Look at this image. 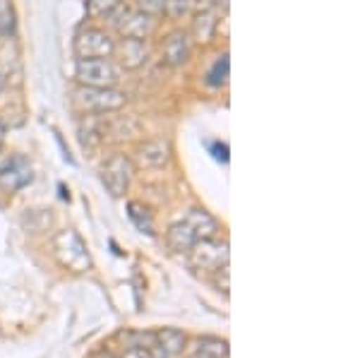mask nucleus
<instances>
[{
  "label": "nucleus",
  "instance_id": "f257e3e1",
  "mask_svg": "<svg viewBox=\"0 0 360 358\" xmlns=\"http://www.w3.org/2000/svg\"><path fill=\"white\" fill-rule=\"evenodd\" d=\"M217 231H219V224H217V219L209 215V212L190 210L183 222L173 224V226L168 229L166 243L171 250H176V252H188L197 241L214 238Z\"/></svg>",
  "mask_w": 360,
  "mask_h": 358
},
{
  "label": "nucleus",
  "instance_id": "f03ea898",
  "mask_svg": "<svg viewBox=\"0 0 360 358\" xmlns=\"http://www.w3.org/2000/svg\"><path fill=\"white\" fill-rule=\"evenodd\" d=\"M72 101L75 111L79 113H113L127 103V94L115 87H82L77 84L72 89Z\"/></svg>",
  "mask_w": 360,
  "mask_h": 358
},
{
  "label": "nucleus",
  "instance_id": "7ed1b4c3",
  "mask_svg": "<svg viewBox=\"0 0 360 358\" xmlns=\"http://www.w3.org/2000/svg\"><path fill=\"white\" fill-rule=\"evenodd\" d=\"M53 255L65 269L75 274H84L91 269V255L86 250V243L82 236L72 229L58 231L53 238Z\"/></svg>",
  "mask_w": 360,
  "mask_h": 358
},
{
  "label": "nucleus",
  "instance_id": "20e7f679",
  "mask_svg": "<svg viewBox=\"0 0 360 358\" xmlns=\"http://www.w3.org/2000/svg\"><path fill=\"white\" fill-rule=\"evenodd\" d=\"M75 77L82 87H115L123 79V68L113 58H77Z\"/></svg>",
  "mask_w": 360,
  "mask_h": 358
},
{
  "label": "nucleus",
  "instance_id": "39448f33",
  "mask_svg": "<svg viewBox=\"0 0 360 358\" xmlns=\"http://www.w3.org/2000/svg\"><path fill=\"white\" fill-rule=\"evenodd\" d=\"M190 264L202 272H217L224 264H229V241L219 238H205L197 241V243L188 250Z\"/></svg>",
  "mask_w": 360,
  "mask_h": 358
},
{
  "label": "nucleus",
  "instance_id": "423d86ee",
  "mask_svg": "<svg viewBox=\"0 0 360 358\" xmlns=\"http://www.w3.org/2000/svg\"><path fill=\"white\" fill-rule=\"evenodd\" d=\"M113 37L98 27H84L75 37V53H77V58H113Z\"/></svg>",
  "mask_w": 360,
  "mask_h": 358
},
{
  "label": "nucleus",
  "instance_id": "0eeeda50",
  "mask_svg": "<svg viewBox=\"0 0 360 358\" xmlns=\"http://www.w3.org/2000/svg\"><path fill=\"white\" fill-rule=\"evenodd\" d=\"M132 171H135V166H132V161L127 159L125 154H113V157L103 164L101 181L113 198H123L127 193L130 181H132Z\"/></svg>",
  "mask_w": 360,
  "mask_h": 358
},
{
  "label": "nucleus",
  "instance_id": "6e6552de",
  "mask_svg": "<svg viewBox=\"0 0 360 358\" xmlns=\"http://www.w3.org/2000/svg\"><path fill=\"white\" fill-rule=\"evenodd\" d=\"M115 29H118V34L123 39H139V41H147L156 29V17L132 8V10H125L120 20H115Z\"/></svg>",
  "mask_w": 360,
  "mask_h": 358
},
{
  "label": "nucleus",
  "instance_id": "1a4fd4ad",
  "mask_svg": "<svg viewBox=\"0 0 360 358\" xmlns=\"http://www.w3.org/2000/svg\"><path fill=\"white\" fill-rule=\"evenodd\" d=\"M32 181H34V171L27 159L15 157L5 166H0V190L3 193H17V190L27 188Z\"/></svg>",
  "mask_w": 360,
  "mask_h": 358
},
{
  "label": "nucleus",
  "instance_id": "9d476101",
  "mask_svg": "<svg viewBox=\"0 0 360 358\" xmlns=\"http://www.w3.org/2000/svg\"><path fill=\"white\" fill-rule=\"evenodd\" d=\"M185 349V334L173 327H164V330L154 332L152 342V356L154 358H178Z\"/></svg>",
  "mask_w": 360,
  "mask_h": 358
},
{
  "label": "nucleus",
  "instance_id": "9b49d317",
  "mask_svg": "<svg viewBox=\"0 0 360 358\" xmlns=\"http://www.w3.org/2000/svg\"><path fill=\"white\" fill-rule=\"evenodd\" d=\"M190 56H193V41H190L188 34L180 32V29H176V32L168 34L166 41H164V60H166V65L180 68V65H185V63L190 60Z\"/></svg>",
  "mask_w": 360,
  "mask_h": 358
},
{
  "label": "nucleus",
  "instance_id": "f8f14e48",
  "mask_svg": "<svg viewBox=\"0 0 360 358\" xmlns=\"http://www.w3.org/2000/svg\"><path fill=\"white\" fill-rule=\"evenodd\" d=\"M113 56H118V65L125 70H137L147 60V41L139 39H123L120 44H115Z\"/></svg>",
  "mask_w": 360,
  "mask_h": 358
},
{
  "label": "nucleus",
  "instance_id": "ddd939ff",
  "mask_svg": "<svg viewBox=\"0 0 360 358\" xmlns=\"http://www.w3.org/2000/svg\"><path fill=\"white\" fill-rule=\"evenodd\" d=\"M217 27H219V13L212 8H202L200 13L195 15L193 20V39L197 44L207 46L214 41V37H217Z\"/></svg>",
  "mask_w": 360,
  "mask_h": 358
},
{
  "label": "nucleus",
  "instance_id": "4468645a",
  "mask_svg": "<svg viewBox=\"0 0 360 358\" xmlns=\"http://www.w3.org/2000/svg\"><path fill=\"white\" fill-rule=\"evenodd\" d=\"M168 159H171V144L166 140H152L142 144L137 152V161L144 169H159V166L168 164Z\"/></svg>",
  "mask_w": 360,
  "mask_h": 358
},
{
  "label": "nucleus",
  "instance_id": "2eb2a0df",
  "mask_svg": "<svg viewBox=\"0 0 360 358\" xmlns=\"http://www.w3.org/2000/svg\"><path fill=\"white\" fill-rule=\"evenodd\" d=\"M226 356H229V344L224 339L205 337V339H197L193 346V354L188 358H226Z\"/></svg>",
  "mask_w": 360,
  "mask_h": 358
},
{
  "label": "nucleus",
  "instance_id": "dca6fc26",
  "mask_svg": "<svg viewBox=\"0 0 360 358\" xmlns=\"http://www.w3.org/2000/svg\"><path fill=\"white\" fill-rule=\"evenodd\" d=\"M127 217L135 226L147 236H154V217L147 207H142L139 202H127Z\"/></svg>",
  "mask_w": 360,
  "mask_h": 358
},
{
  "label": "nucleus",
  "instance_id": "f3484780",
  "mask_svg": "<svg viewBox=\"0 0 360 358\" xmlns=\"http://www.w3.org/2000/svg\"><path fill=\"white\" fill-rule=\"evenodd\" d=\"M229 75H231V60H229V53H224L212 65V70L207 72V82L212 87H224L229 82Z\"/></svg>",
  "mask_w": 360,
  "mask_h": 358
},
{
  "label": "nucleus",
  "instance_id": "a211bd4d",
  "mask_svg": "<svg viewBox=\"0 0 360 358\" xmlns=\"http://www.w3.org/2000/svg\"><path fill=\"white\" fill-rule=\"evenodd\" d=\"M123 0H89L86 3V15L89 17H111L115 10H120Z\"/></svg>",
  "mask_w": 360,
  "mask_h": 358
},
{
  "label": "nucleus",
  "instance_id": "6ab92c4d",
  "mask_svg": "<svg viewBox=\"0 0 360 358\" xmlns=\"http://www.w3.org/2000/svg\"><path fill=\"white\" fill-rule=\"evenodd\" d=\"M0 34H3V37H10V34H15L13 0H0Z\"/></svg>",
  "mask_w": 360,
  "mask_h": 358
},
{
  "label": "nucleus",
  "instance_id": "aec40b11",
  "mask_svg": "<svg viewBox=\"0 0 360 358\" xmlns=\"http://www.w3.org/2000/svg\"><path fill=\"white\" fill-rule=\"evenodd\" d=\"M166 3L168 0H135V8L152 17H159L166 13Z\"/></svg>",
  "mask_w": 360,
  "mask_h": 358
},
{
  "label": "nucleus",
  "instance_id": "412c9836",
  "mask_svg": "<svg viewBox=\"0 0 360 358\" xmlns=\"http://www.w3.org/2000/svg\"><path fill=\"white\" fill-rule=\"evenodd\" d=\"M123 358H154V356H152V351L142 349V346H127Z\"/></svg>",
  "mask_w": 360,
  "mask_h": 358
},
{
  "label": "nucleus",
  "instance_id": "4be33fe9",
  "mask_svg": "<svg viewBox=\"0 0 360 358\" xmlns=\"http://www.w3.org/2000/svg\"><path fill=\"white\" fill-rule=\"evenodd\" d=\"M217 286H219V291L229 293V264H224L221 269H217Z\"/></svg>",
  "mask_w": 360,
  "mask_h": 358
},
{
  "label": "nucleus",
  "instance_id": "5701e85b",
  "mask_svg": "<svg viewBox=\"0 0 360 358\" xmlns=\"http://www.w3.org/2000/svg\"><path fill=\"white\" fill-rule=\"evenodd\" d=\"M212 152H214V159H219V161H229V144H219V142H214L212 144Z\"/></svg>",
  "mask_w": 360,
  "mask_h": 358
},
{
  "label": "nucleus",
  "instance_id": "b1692460",
  "mask_svg": "<svg viewBox=\"0 0 360 358\" xmlns=\"http://www.w3.org/2000/svg\"><path fill=\"white\" fill-rule=\"evenodd\" d=\"M200 3V8H212V10H219L221 5H226L229 0H197Z\"/></svg>",
  "mask_w": 360,
  "mask_h": 358
},
{
  "label": "nucleus",
  "instance_id": "393cba45",
  "mask_svg": "<svg viewBox=\"0 0 360 358\" xmlns=\"http://www.w3.org/2000/svg\"><path fill=\"white\" fill-rule=\"evenodd\" d=\"M3 140H5V125L0 123V147H3Z\"/></svg>",
  "mask_w": 360,
  "mask_h": 358
},
{
  "label": "nucleus",
  "instance_id": "a878e982",
  "mask_svg": "<svg viewBox=\"0 0 360 358\" xmlns=\"http://www.w3.org/2000/svg\"><path fill=\"white\" fill-rule=\"evenodd\" d=\"M3 89H5V77H3V72H0V94H3Z\"/></svg>",
  "mask_w": 360,
  "mask_h": 358
}]
</instances>
